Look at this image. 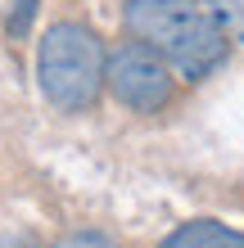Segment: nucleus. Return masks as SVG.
I'll return each mask as SVG.
<instances>
[{
  "instance_id": "f257e3e1",
  "label": "nucleus",
  "mask_w": 244,
  "mask_h": 248,
  "mask_svg": "<svg viewBox=\"0 0 244 248\" xmlns=\"http://www.w3.org/2000/svg\"><path fill=\"white\" fill-rule=\"evenodd\" d=\"M122 18L136 41L154 46L167 59V68H177L190 81L208 77L231 46L208 5H195V0H127Z\"/></svg>"
},
{
  "instance_id": "f03ea898",
  "label": "nucleus",
  "mask_w": 244,
  "mask_h": 248,
  "mask_svg": "<svg viewBox=\"0 0 244 248\" xmlns=\"http://www.w3.org/2000/svg\"><path fill=\"white\" fill-rule=\"evenodd\" d=\"M36 77L54 108H68V113L91 108L99 99V86H104V46H99V36L86 23H54L41 36Z\"/></svg>"
},
{
  "instance_id": "7ed1b4c3",
  "label": "nucleus",
  "mask_w": 244,
  "mask_h": 248,
  "mask_svg": "<svg viewBox=\"0 0 244 248\" xmlns=\"http://www.w3.org/2000/svg\"><path fill=\"white\" fill-rule=\"evenodd\" d=\"M104 81L131 113H159L172 99V68L145 41H122L104 63Z\"/></svg>"
},
{
  "instance_id": "20e7f679",
  "label": "nucleus",
  "mask_w": 244,
  "mask_h": 248,
  "mask_svg": "<svg viewBox=\"0 0 244 248\" xmlns=\"http://www.w3.org/2000/svg\"><path fill=\"white\" fill-rule=\"evenodd\" d=\"M163 248H244V230H231L222 221H185L181 230H172Z\"/></svg>"
},
{
  "instance_id": "39448f33",
  "label": "nucleus",
  "mask_w": 244,
  "mask_h": 248,
  "mask_svg": "<svg viewBox=\"0 0 244 248\" xmlns=\"http://www.w3.org/2000/svg\"><path fill=\"white\" fill-rule=\"evenodd\" d=\"M208 14L217 18L226 41H240L244 46V0H208Z\"/></svg>"
},
{
  "instance_id": "423d86ee",
  "label": "nucleus",
  "mask_w": 244,
  "mask_h": 248,
  "mask_svg": "<svg viewBox=\"0 0 244 248\" xmlns=\"http://www.w3.org/2000/svg\"><path fill=\"white\" fill-rule=\"evenodd\" d=\"M54 248H118L109 235H95V230H81V235H68V239H59Z\"/></svg>"
},
{
  "instance_id": "0eeeda50",
  "label": "nucleus",
  "mask_w": 244,
  "mask_h": 248,
  "mask_svg": "<svg viewBox=\"0 0 244 248\" xmlns=\"http://www.w3.org/2000/svg\"><path fill=\"white\" fill-rule=\"evenodd\" d=\"M0 248H32V239H27V235H5Z\"/></svg>"
}]
</instances>
